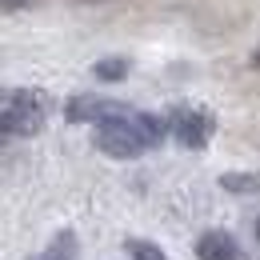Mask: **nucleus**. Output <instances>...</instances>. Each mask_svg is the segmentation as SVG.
Instances as JSON below:
<instances>
[{
  "instance_id": "f257e3e1",
  "label": "nucleus",
  "mask_w": 260,
  "mask_h": 260,
  "mask_svg": "<svg viewBox=\"0 0 260 260\" xmlns=\"http://www.w3.org/2000/svg\"><path fill=\"white\" fill-rule=\"evenodd\" d=\"M164 128H168V136H172L180 148L204 152L208 140L216 136V112L204 108V104H176V108H168Z\"/></svg>"
},
{
  "instance_id": "f03ea898",
  "label": "nucleus",
  "mask_w": 260,
  "mask_h": 260,
  "mask_svg": "<svg viewBox=\"0 0 260 260\" xmlns=\"http://www.w3.org/2000/svg\"><path fill=\"white\" fill-rule=\"evenodd\" d=\"M92 144H96L104 156H112V160H140L148 148L140 144V136L132 128L128 112L124 116H112V120H100L92 124Z\"/></svg>"
},
{
  "instance_id": "7ed1b4c3",
  "label": "nucleus",
  "mask_w": 260,
  "mask_h": 260,
  "mask_svg": "<svg viewBox=\"0 0 260 260\" xmlns=\"http://www.w3.org/2000/svg\"><path fill=\"white\" fill-rule=\"evenodd\" d=\"M132 112V104L112 96H96V92H76L64 100V120L68 124H100V120H112V116H124Z\"/></svg>"
},
{
  "instance_id": "20e7f679",
  "label": "nucleus",
  "mask_w": 260,
  "mask_h": 260,
  "mask_svg": "<svg viewBox=\"0 0 260 260\" xmlns=\"http://www.w3.org/2000/svg\"><path fill=\"white\" fill-rule=\"evenodd\" d=\"M196 260H248V252L240 248V240L224 232V228H212L196 240Z\"/></svg>"
},
{
  "instance_id": "39448f33",
  "label": "nucleus",
  "mask_w": 260,
  "mask_h": 260,
  "mask_svg": "<svg viewBox=\"0 0 260 260\" xmlns=\"http://www.w3.org/2000/svg\"><path fill=\"white\" fill-rule=\"evenodd\" d=\"M44 128V116L28 108H0V144L4 140H28Z\"/></svg>"
},
{
  "instance_id": "423d86ee",
  "label": "nucleus",
  "mask_w": 260,
  "mask_h": 260,
  "mask_svg": "<svg viewBox=\"0 0 260 260\" xmlns=\"http://www.w3.org/2000/svg\"><path fill=\"white\" fill-rule=\"evenodd\" d=\"M0 104L4 108H28V112L48 116L52 112V92H44V88H0Z\"/></svg>"
},
{
  "instance_id": "0eeeda50",
  "label": "nucleus",
  "mask_w": 260,
  "mask_h": 260,
  "mask_svg": "<svg viewBox=\"0 0 260 260\" xmlns=\"http://www.w3.org/2000/svg\"><path fill=\"white\" fill-rule=\"evenodd\" d=\"M128 120H132V128H136V136H140V144H144V148H156L164 136H168L164 116H156V112H136V108H132Z\"/></svg>"
},
{
  "instance_id": "6e6552de",
  "label": "nucleus",
  "mask_w": 260,
  "mask_h": 260,
  "mask_svg": "<svg viewBox=\"0 0 260 260\" xmlns=\"http://www.w3.org/2000/svg\"><path fill=\"white\" fill-rule=\"evenodd\" d=\"M76 256H80V240H76V232H72V228H60V232L48 240V248L36 252L32 260H76Z\"/></svg>"
},
{
  "instance_id": "1a4fd4ad",
  "label": "nucleus",
  "mask_w": 260,
  "mask_h": 260,
  "mask_svg": "<svg viewBox=\"0 0 260 260\" xmlns=\"http://www.w3.org/2000/svg\"><path fill=\"white\" fill-rule=\"evenodd\" d=\"M128 72H132L128 56H100L96 64H92V80H100V84H120V80H128Z\"/></svg>"
},
{
  "instance_id": "9d476101",
  "label": "nucleus",
  "mask_w": 260,
  "mask_h": 260,
  "mask_svg": "<svg viewBox=\"0 0 260 260\" xmlns=\"http://www.w3.org/2000/svg\"><path fill=\"white\" fill-rule=\"evenodd\" d=\"M220 188L232 196H260V172H224Z\"/></svg>"
},
{
  "instance_id": "9b49d317",
  "label": "nucleus",
  "mask_w": 260,
  "mask_h": 260,
  "mask_svg": "<svg viewBox=\"0 0 260 260\" xmlns=\"http://www.w3.org/2000/svg\"><path fill=\"white\" fill-rule=\"evenodd\" d=\"M124 252H128V260H168V252H164L156 240H144V236H128L124 240Z\"/></svg>"
},
{
  "instance_id": "f8f14e48",
  "label": "nucleus",
  "mask_w": 260,
  "mask_h": 260,
  "mask_svg": "<svg viewBox=\"0 0 260 260\" xmlns=\"http://www.w3.org/2000/svg\"><path fill=\"white\" fill-rule=\"evenodd\" d=\"M36 0H0V12H20V8H32Z\"/></svg>"
},
{
  "instance_id": "ddd939ff",
  "label": "nucleus",
  "mask_w": 260,
  "mask_h": 260,
  "mask_svg": "<svg viewBox=\"0 0 260 260\" xmlns=\"http://www.w3.org/2000/svg\"><path fill=\"white\" fill-rule=\"evenodd\" d=\"M252 68H260V48H256V52H252Z\"/></svg>"
},
{
  "instance_id": "4468645a",
  "label": "nucleus",
  "mask_w": 260,
  "mask_h": 260,
  "mask_svg": "<svg viewBox=\"0 0 260 260\" xmlns=\"http://www.w3.org/2000/svg\"><path fill=\"white\" fill-rule=\"evenodd\" d=\"M76 4H108V0H76Z\"/></svg>"
},
{
  "instance_id": "2eb2a0df",
  "label": "nucleus",
  "mask_w": 260,
  "mask_h": 260,
  "mask_svg": "<svg viewBox=\"0 0 260 260\" xmlns=\"http://www.w3.org/2000/svg\"><path fill=\"white\" fill-rule=\"evenodd\" d=\"M256 240H260V216H256Z\"/></svg>"
}]
</instances>
